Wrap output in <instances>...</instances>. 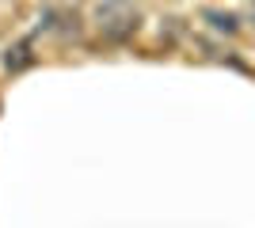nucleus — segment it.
Here are the masks:
<instances>
[{"label":"nucleus","instance_id":"f257e3e1","mask_svg":"<svg viewBox=\"0 0 255 228\" xmlns=\"http://www.w3.org/2000/svg\"><path fill=\"white\" fill-rule=\"evenodd\" d=\"M96 19H99V31H103L107 38H126V34L137 27V11L129 8L126 0H107V4H99Z\"/></svg>","mask_w":255,"mask_h":228}]
</instances>
